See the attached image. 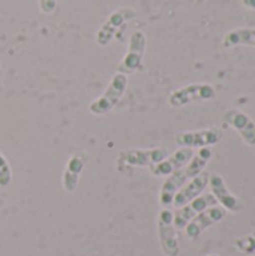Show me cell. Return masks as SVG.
Segmentation results:
<instances>
[{
    "label": "cell",
    "instance_id": "6da1fadb",
    "mask_svg": "<svg viewBox=\"0 0 255 256\" xmlns=\"http://www.w3.org/2000/svg\"><path fill=\"white\" fill-rule=\"evenodd\" d=\"M212 156H213L212 147L200 148L198 153L194 154L192 159L183 168H180L176 172H173L171 176H168V180L162 184L161 195H159V202L164 208L173 206V200H174L176 194L186 184L188 180H192L194 177H197L200 172L204 171V168L210 162Z\"/></svg>",
    "mask_w": 255,
    "mask_h": 256
},
{
    "label": "cell",
    "instance_id": "7a4b0ae2",
    "mask_svg": "<svg viewBox=\"0 0 255 256\" xmlns=\"http://www.w3.org/2000/svg\"><path fill=\"white\" fill-rule=\"evenodd\" d=\"M126 88H128V75L117 72L111 78L105 92L89 105L90 112L95 116H105L111 112L119 104V100L122 99V96L125 94Z\"/></svg>",
    "mask_w": 255,
    "mask_h": 256
},
{
    "label": "cell",
    "instance_id": "3957f363",
    "mask_svg": "<svg viewBox=\"0 0 255 256\" xmlns=\"http://www.w3.org/2000/svg\"><path fill=\"white\" fill-rule=\"evenodd\" d=\"M215 96H216V92L213 86L207 82H194V84H188L185 87L174 90L168 98V104L171 108H182L194 102L212 100Z\"/></svg>",
    "mask_w": 255,
    "mask_h": 256
},
{
    "label": "cell",
    "instance_id": "277c9868",
    "mask_svg": "<svg viewBox=\"0 0 255 256\" xmlns=\"http://www.w3.org/2000/svg\"><path fill=\"white\" fill-rule=\"evenodd\" d=\"M168 156L165 148H149V150H126L119 154L117 159V170L122 171L123 168L132 166H153L162 162Z\"/></svg>",
    "mask_w": 255,
    "mask_h": 256
},
{
    "label": "cell",
    "instance_id": "5b68a950",
    "mask_svg": "<svg viewBox=\"0 0 255 256\" xmlns=\"http://www.w3.org/2000/svg\"><path fill=\"white\" fill-rule=\"evenodd\" d=\"M134 16H135V10L132 8H120V9L114 10L96 33L98 45L107 46L116 36L119 38L122 27H125L126 22L129 20H132Z\"/></svg>",
    "mask_w": 255,
    "mask_h": 256
},
{
    "label": "cell",
    "instance_id": "8992f818",
    "mask_svg": "<svg viewBox=\"0 0 255 256\" xmlns=\"http://www.w3.org/2000/svg\"><path fill=\"white\" fill-rule=\"evenodd\" d=\"M158 237L165 256H179V240L174 226V213L164 208L158 218Z\"/></svg>",
    "mask_w": 255,
    "mask_h": 256
},
{
    "label": "cell",
    "instance_id": "52a82bcc",
    "mask_svg": "<svg viewBox=\"0 0 255 256\" xmlns=\"http://www.w3.org/2000/svg\"><path fill=\"white\" fill-rule=\"evenodd\" d=\"M146 45H147L146 34L141 30H135L131 34L128 51H126V54H125L120 66H119V70L122 74L135 72V70H138L141 68L144 52H146Z\"/></svg>",
    "mask_w": 255,
    "mask_h": 256
},
{
    "label": "cell",
    "instance_id": "ba28073f",
    "mask_svg": "<svg viewBox=\"0 0 255 256\" xmlns=\"http://www.w3.org/2000/svg\"><path fill=\"white\" fill-rule=\"evenodd\" d=\"M222 138H224V132L212 128L203 130L180 132L176 136V142L180 147H186V148H204V147H213L215 144L221 142Z\"/></svg>",
    "mask_w": 255,
    "mask_h": 256
},
{
    "label": "cell",
    "instance_id": "9c48e42d",
    "mask_svg": "<svg viewBox=\"0 0 255 256\" xmlns=\"http://www.w3.org/2000/svg\"><path fill=\"white\" fill-rule=\"evenodd\" d=\"M227 214V210L219 207V206H213L204 212H201L198 216H195L186 226H185V232L186 237L191 242H195L206 230H209L210 226H213L215 224L221 222Z\"/></svg>",
    "mask_w": 255,
    "mask_h": 256
},
{
    "label": "cell",
    "instance_id": "30bf717a",
    "mask_svg": "<svg viewBox=\"0 0 255 256\" xmlns=\"http://www.w3.org/2000/svg\"><path fill=\"white\" fill-rule=\"evenodd\" d=\"M216 200L212 194H204L200 195L198 198L192 200L191 202H188L186 206L180 207L176 213H174V226L176 230H185V226L195 218L198 216L201 212L216 206Z\"/></svg>",
    "mask_w": 255,
    "mask_h": 256
},
{
    "label": "cell",
    "instance_id": "8fae6325",
    "mask_svg": "<svg viewBox=\"0 0 255 256\" xmlns=\"http://www.w3.org/2000/svg\"><path fill=\"white\" fill-rule=\"evenodd\" d=\"M194 156V150L192 148H186V147H180L177 152H174L171 156H167L162 162L150 166V172L155 177H165V176H171L173 172H176L177 170L183 168Z\"/></svg>",
    "mask_w": 255,
    "mask_h": 256
},
{
    "label": "cell",
    "instance_id": "7c38bea8",
    "mask_svg": "<svg viewBox=\"0 0 255 256\" xmlns=\"http://www.w3.org/2000/svg\"><path fill=\"white\" fill-rule=\"evenodd\" d=\"M224 122H225L227 124H230V126L240 135V138L243 140L245 144L254 147L255 123L254 120H252L248 114H245V112H242V111H239V110H230V111L225 112Z\"/></svg>",
    "mask_w": 255,
    "mask_h": 256
},
{
    "label": "cell",
    "instance_id": "4fadbf2b",
    "mask_svg": "<svg viewBox=\"0 0 255 256\" xmlns=\"http://www.w3.org/2000/svg\"><path fill=\"white\" fill-rule=\"evenodd\" d=\"M209 184L212 189V195L215 196L216 202L221 204L222 208H225L227 212H231V213H239L242 210V204H240L239 198L234 196L228 190L224 178L219 174H212L209 178Z\"/></svg>",
    "mask_w": 255,
    "mask_h": 256
},
{
    "label": "cell",
    "instance_id": "5bb4252c",
    "mask_svg": "<svg viewBox=\"0 0 255 256\" xmlns=\"http://www.w3.org/2000/svg\"><path fill=\"white\" fill-rule=\"evenodd\" d=\"M209 178H210V174H209L207 171H203V172H200L197 177H194L192 180H189V183L185 184V186L176 194V196H174V200H173V206H174L176 208H180V207L186 206L188 202H191L192 200L198 198V196L204 192V189L207 188Z\"/></svg>",
    "mask_w": 255,
    "mask_h": 256
},
{
    "label": "cell",
    "instance_id": "9a60e30c",
    "mask_svg": "<svg viewBox=\"0 0 255 256\" xmlns=\"http://www.w3.org/2000/svg\"><path fill=\"white\" fill-rule=\"evenodd\" d=\"M86 162H87V159L83 154H75L69 159V162L65 168L63 177H62V184H63L65 192H68V194L75 192V189L78 188L80 176L86 166Z\"/></svg>",
    "mask_w": 255,
    "mask_h": 256
},
{
    "label": "cell",
    "instance_id": "2e32d148",
    "mask_svg": "<svg viewBox=\"0 0 255 256\" xmlns=\"http://www.w3.org/2000/svg\"><path fill=\"white\" fill-rule=\"evenodd\" d=\"M224 48H234V46H255V28H236L225 34L222 40Z\"/></svg>",
    "mask_w": 255,
    "mask_h": 256
},
{
    "label": "cell",
    "instance_id": "e0dca14e",
    "mask_svg": "<svg viewBox=\"0 0 255 256\" xmlns=\"http://www.w3.org/2000/svg\"><path fill=\"white\" fill-rule=\"evenodd\" d=\"M236 248L246 254V255H252L255 254V231L251 232L249 236H245V237H240L236 240Z\"/></svg>",
    "mask_w": 255,
    "mask_h": 256
},
{
    "label": "cell",
    "instance_id": "ac0fdd59",
    "mask_svg": "<svg viewBox=\"0 0 255 256\" xmlns=\"http://www.w3.org/2000/svg\"><path fill=\"white\" fill-rule=\"evenodd\" d=\"M12 182V170L6 158L0 153V188H8Z\"/></svg>",
    "mask_w": 255,
    "mask_h": 256
},
{
    "label": "cell",
    "instance_id": "d6986e66",
    "mask_svg": "<svg viewBox=\"0 0 255 256\" xmlns=\"http://www.w3.org/2000/svg\"><path fill=\"white\" fill-rule=\"evenodd\" d=\"M39 8L44 14L50 15L57 8V0H39Z\"/></svg>",
    "mask_w": 255,
    "mask_h": 256
},
{
    "label": "cell",
    "instance_id": "ffe728a7",
    "mask_svg": "<svg viewBox=\"0 0 255 256\" xmlns=\"http://www.w3.org/2000/svg\"><path fill=\"white\" fill-rule=\"evenodd\" d=\"M242 4L248 9H252L255 10V0H242Z\"/></svg>",
    "mask_w": 255,
    "mask_h": 256
},
{
    "label": "cell",
    "instance_id": "44dd1931",
    "mask_svg": "<svg viewBox=\"0 0 255 256\" xmlns=\"http://www.w3.org/2000/svg\"><path fill=\"white\" fill-rule=\"evenodd\" d=\"M209 256H219V255H216V254H212V255H209Z\"/></svg>",
    "mask_w": 255,
    "mask_h": 256
}]
</instances>
